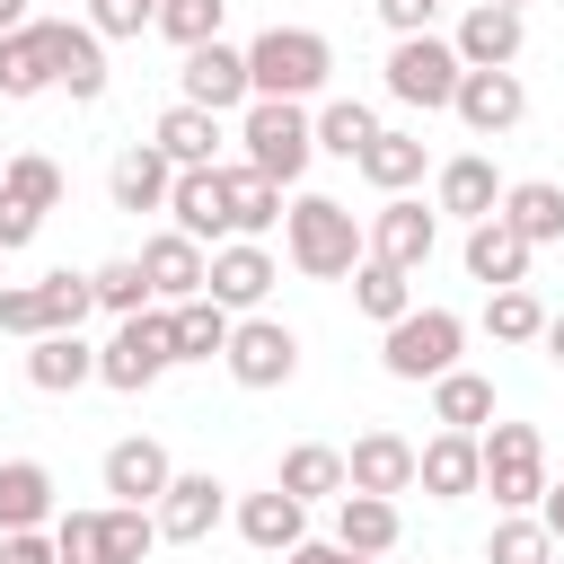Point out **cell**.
<instances>
[{"label":"cell","instance_id":"f6af8a7d","mask_svg":"<svg viewBox=\"0 0 564 564\" xmlns=\"http://www.w3.org/2000/svg\"><path fill=\"white\" fill-rule=\"evenodd\" d=\"M159 9H167V0H88V26H97V44H115V35L159 26Z\"/></svg>","mask_w":564,"mask_h":564},{"label":"cell","instance_id":"db71d44e","mask_svg":"<svg viewBox=\"0 0 564 564\" xmlns=\"http://www.w3.org/2000/svg\"><path fill=\"white\" fill-rule=\"evenodd\" d=\"M538 344H546V361L564 370V308H546V335H538Z\"/></svg>","mask_w":564,"mask_h":564},{"label":"cell","instance_id":"7402d4cb","mask_svg":"<svg viewBox=\"0 0 564 564\" xmlns=\"http://www.w3.org/2000/svg\"><path fill=\"white\" fill-rule=\"evenodd\" d=\"M150 150L167 159V167H220V115H203V106H167L159 115V132H150Z\"/></svg>","mask_w":564,"mask_h":564},{"label":"cell","instance_id":"74e56055","mask_svg":"<svg viewBox=\"0 0 564 564\" xmlns=\"http://www.w3.org/2000/svg\"><path fill=\"white\" fill-rule=\"evenodd\" d=\"M53 88V62H44V26L26 18L18 35H0V97H44Z\"/></svg>","mask_w":564,"mask_h":564},{"label":"cell","instance_id":"cb8c5ba5","mask_svg":"<svg viewBox=\"0 0 564 564\" xmlns=\"http://www.w3.org/2000/svg\"><path fill=\"white\" fill-rule=\"evenodd\" d=\"M529 238L520 229H502V220H476L467 229V282H485V291H511V282H529Z\"/></svg>","mask_w":564,"mask_h":564},{"label":"cell","instance_id":"f907efd6","mask_svg":"<svg viewBox=\"0 0 564 564\" xmlns=\"http://www.w3.org/2000/svg\"><path fill=\"white\" fill-rule=\"evenodd\" d=\"M379 18H388L397 35H432V18H441V0H379Z\"/></svg>","mask_w":564,"mask_h":564},{"label":"cell","instance_id":"9f6ffc18","mask_svg":"<svg viewBox=\"0 0 564 564\" xmlns=\"http://www.w3.org/2000/svg\"><path fill=\"white\" fill-rule=\"evenodd\" d=\"M494 9H529V0H494Z\"/></svg>","mask_w":564,"mask_h":564},{"label":"cell","instance_id":"83f0119b","mask_svg":"<svg viewBox=\"0 0 564 564\" xmlns=\"http://www.w3.org/2000/svg\"><path fill=\"white\" fill-rule=\"evenodd\" d=\"M53 520V467L44 458H0V538Z\"/></svg>","mask_w":564,"mask_h":564},{"label":"cell","instance_id":"4dcf8cb0","mask_svg":"<svg viewBox=\"0 0 564 564\" xmlns=\"http://www.w3.org/2000/svg\"><path fill=\"white\" fill-rule=\"evenodd\" d=\"M229 326H238L229 308L176 300V308H167V352H176V361H220V352H229Z\"/></svg>","mask_w":564,"mask_h":564},{"label":"cell","instance_id":"1f68e13d","mask_svg":"<svg viewBox=\"0 0 564 564\" xmlns=\"http://www.w3.org/2000/svg\"><path fill=\"white\" fill-rule=\"evenodd\" d=\"M432 423L441 432H485L494 423V379L485 370H441L432 379Z\"/></svg>","mask_w":564,"mask_h":564},{"label":"cell","instance_id":"d6a6232c","mask_svg":"<svg viewBox=\"0 0 564 564\" xmlns=\"http://www.w3.org/2000/svg\"><path fill=\"white\" fill-rule=\"evenodd\" d=\"M291 502H335L344 494V449H326V441H300V449H282V476H273Z\"/></svg>","mask_w":564,"mask_h":564},{"label":"cell","instance_id":"f1b7e54d","mask_svg":"<svg viewBox=\"0 0 564 564\" xmlns=\"http://www.w3.org/2000/svg\"><path fill=\"white\" fill-rule=\"evenodd\" d=\"M167 185H176V167H167L150 141H141V150H123V159H115V176H106L115 212H132V220H141V212H167Z\"/></svg>","mask_w":564,"mask_h":564},{"label":"cell","instance_id":"816d5d0a","mask_svg":"<svg viewBox=\"0 0 564 564\" xmlns=\"http://www.w3.org/2000/svg\"><path fill=\"white\" fill-rule=\"evenodd\" d=\"M282 564H370V555H344L335 538H300V546H291Z\"/></svg>","mask_w":564,"mask_h":564},{"label":"cell","instance_id":"8fae6325","mask_svg":"<svg viewBox=\"0 0 564 564\" xmlns=\"http://www.w3.org/2000/svg\"><path fill=\"white\" fill-rule=\"evenodd\" d=\"M370 256L379 264H397V273H414V264H432V247H441V212H423L414 194H388L379 212H370Z\"/></svg>","mask_w":564,"mask_h":564},{"label":"cell","instance_id":"277c9868","mask_svg":"<svg viewBox=\"0 0 564 564\" xmlns=\"http://www.w3.org/2000/svg\"><path fill=\"white\" fill-rule=\"evenodd\" d=\"M476 458H485L476 494H494L502 511H529L546 494V432L538 423H485L476 432Z\"/></svg>","mask_w":564,"mask_h":564},{"label":"cell","instance_id":"836d02e7","mask_svg":"<svg viewBox=\"0 0 564 564\" xmlns=\"http://www.w3.org/2000/svg\"><path fill=\"white\" fill-rule=\"evenodd\" d=\"M88 308H97V291H88V273H35V326L44 335H79L88 326Z\"/></svg>","mask_w":564,"mask_h":564},{"label":"cell","instance_id":"30bf717a","mask_svg":"<svg viewBox=\"0 0 564 564\" xmlns=\"http://www.w3.org/2000/svg\"><path fill=\"white\" fill-rule=\"evenodd\" d=\"M35 26H44L53 88H70L79 106H97V97H106V44H97V26H88V18H35Z\"/></svg>","mask_w":564,"mask_h":564},{"label":"cell","instance_id":"d4e9b609","mask_svg":"<svg viewBox=\"0 0 564 564\" xmlns=\"http://www.w3.org/2000/svg\"><path fill=\"white\" fill-rule=\"evenodd\" d=\"M238 538H247V546H264V555H291V546L308 538V502H291L282 485H264V494H247V502H238Z\"/></svg>","mask_w":564,"mask_h":564},{"label":"cell","instance_id":"5bb4252c","mask_svg":"<svg viewBox=\"0 0 564 564\" xmlns=\"http://www.w3.org/2000/svg\"><path fill=\"white\" fill-rule=\"evenodd\" d=\"M167 220H176L194 247H229V176H220V167H176Z\"/></svg>","mask_w":564,"mask_h":564},{"label":"cell","instance_id":"3957f363","mask_svg":"<svg viewBox=\"0 0 564 564\" xmlns=\"http://www.w3.org/2000/svg\"><path fill=\"white\" fill-rule=\"evenodd\" d=\"M238 141H247V167L273 176V185H300L308 159H317V123H308V106H282V97H247Z\"/></svg>","mask_w":564,"mask_h":564},{"label":"cell","instance_id":"11a10c76","mask_svg":"<svg viewBox=\"0 0 564 564\" xmlns=\"http://www.w3.org/2000/svg\"><path fill=\"white\" fill-rule=\"evenodd\" d=\"M26 26V0H0V35H18Z\"/></svg>","mask_w":564,"mask_h":564},{"label":"cell","instance_id":"b9f144b4","mask_svg":"<svg viewBox=\"0 0 564 564\" xmlns=\"http://www.w3.org/2000/svg\"><path fill=\"white\" fill-rule=\"evenodd\" d=\"M485 564H555V538H546L529 511H502L494 538H485Z\"/></svg>","mask_w":564,"mask_h":564},{"label":"cell","instance_id":"681fc988","mask_svg":"<svg viewBox=\"0 0 564 564\" xmlns=\"http://www.w3.org/2000/svg\"><path fill=\"white\" fill-rule=\"evenodd\" d=\"M0 564H62L53 555V529H9L0 538Z\"/></svg>","mask_w":564,"mask_h":564},{"label":"cell","instance_id":"d6986e66","mask_svg":"<svg viewBox=\"0 0 564 564\" xmlns=\"http://www.w3.org/2000/svg\"><path fill=\"white\" fill-rule=\"evenodd\" d=\"M203 273H212V256H203L185 229H159V238L141 247V282H150V300H159V308L203 300Z\"/></svg>","mask_w":564,"mask_h":564},{"label":"cell","instance_id":"7c38bea8","mask_svg":"<svg viewBox=\"0 0 564 564\" xmlns=\"http://www.w3.org/2000/svg\"><path fill=\"white\" fill-rule=\"evenodd\" d=\"M273 282H282V273H273V256H264L256 238H229V247H212V273H203V300H212V308H229V317H256Z\"/></svg>","mask_w":564,"mask_h":564},{"label":"cell","instance_id":"44dd1931","mask_svg":"<svg viewBox=\"0 0 564 564\" xmlns=\"http://www.w3.org/2000/svg\"><path fill=\"white\" fill-rule=\"evenodd\" d=\"M476 476H485V458H476V432H432V441L414 449V485H423L432 502H458V494H476Z\"/></svg>","mask_w":564,"mask_h":564},{"label":"cell","instance_id":"8992f818","mask_svg":"<svg viewBox=\"0 0 564 564\" xmlns=\"http://www.w3.org/2000/svg\"><path fill=\"white\" fill-rule=\"evenodd\" d=\"M167 308H141V317H115V335L97 344V379L106 388H123V397H141V388H159L167 379Z\"/></svg>","mask_w":564,"mask_h":564},{"label":"cell","instance_id":"4fadbf2b","mask_svg":"<svg viewBox=\"0 0 564 564\" xmlns=\"http://www.w3.org/2000/svg\"><path fill=\"white\" fill-rule=\"evenodd\" d=\"M449 115H458L476 141H502V132L529 115V88H520V70H458V97H449Z\"/></svg>","mask_w":564,"mask_h":564},{"label":"cell","instance_id":"e0dca14e","mask_svg":"<svg viewBox=\"0 0 564 564\" xmlns=\"http://www.w3.org/2000/svg\"><path fill=\"white\" fill-rule=\"evenodd\" d=\"M432 212H449V220H494L502 212V176H494V159L485 150H458V159H441V176H432Z\"/></svg>","mask_w":564,"mask_h":564},{"label":"cell","instance_id":"9c48e42d","mask_svg":"<svg viewBox=\"0 0 564 564\" xmlns=\"http://www.w3.org/2000/svg\"><path fill=\"white\" fill-rule=\"evenodd\" d=\"M220 511H229V485H220L212 467H176V476H167V494L150 502V520H159V538H167V546H203V538L220 529Z\"/></svg>","mask_w":564,"mask_h":564},{"label":"cell","instance_id":"e575fe53","mask_svg":"<svg viewBox=\"0 0 564 564\" xmlns=\"http://www.w3.org/2000/svg\"><path fill=\"white\" fill-rule=\"evenodd\" d=\"M220 176H229V238H264L282 220V185L256 167H220Z\"/></svg>","mask_w":564,"mask_h":564},{"label":"cell","instance_id":"c3c4849f","mask_svg":"<svg viewBox=\"0 0 564 564\" xmlns=\"http://www.w3.org/2000/svg\"><path fill=\"white\" fill-rule=\"evenodd\" d=\"M35 229H44V220H35V212H26L18 194H0V256H18V247H35Z\"/></svg>","mask_w":564,"mask_h":564},{"label":"cell","instance_id":"2e32d148","mask_svg":"<svg viewBox=\"0 0 564 564\" xmlns=\"http://www.w3.org/2000/svg\"><path fill=\"white\" fill-rule=\"evenodd\" d=\"M247 44H194L185 53V106H203V115H247Z\"/></svg>","mask_w":564,"mask_h":564},{"label":"cell","instance_id":"ba28073f","mask_svg":"<svg viewBox=\"0 0 564 564\" xmlns=\"http://www.w3.org/2000/svg\"><path fill=\"white\" fill-rule=\"evenodd\" d=\"M220 361H229L238 388H291V370H300V335H291L282 317L256 308V317L229 326V352H220Z\"/></svg>","mask_w":564,"mask_h":564},{"label":"cell","instance_id":"60d3db41","mask_svg":"<svg viewBox=\"0 0 564 564\" xmlns=\"http://www.w3.org/2000/svg\"><path fill=\"white\" fill-rule=\"evenodd\" d=\"M0 194H18V203L44 220V212H62V167H53L44 150H18V159L0 167Z\"/></svg>","mask_w":564,"mask_h":564},{"label":"cell","instance_id":"ab89813d","mask_svg":"<svg viewBox=\"0 0 564 564\" xmlns=\"http://www.w3.org/2000/svg\"><path fill=\"white\" fill-rule=\"evenodd\" d=\"M485 335H494V344H538V335H546V300H538L529 282L485 291Z\"/></svg>","mask_w":564,"mask_h":564},{"label":"cell","instance_id":"8d00e7d4","mask_svg":"<svg viewBox=\"0 0 564 564\" xmlns=\"http://www.w3.org/2000/svg\"><path fill=\"white\" fill-rule=\"evenodd\" d=\"M150 546H159V520L150 511H132V502H106L97 511V564H150Z\"/></svg>","mask_w":564,"mask_h":564},{"label":"cell","instance_id":"5b68a950","mask_svg":"<svg viewBox=\"0 0 564 564\" xmlns=\"http://www.w3.org/2000/svg\"><path fill=\"white\" fill-rule=\"evenodd\" d=\"M458 344H467V317L458 308H405L379 335V370L388 379H441V370H458Z\"/></svg>","mask_w":564,"mask_h":564},{"label":"cell","instance_id":"7bdbcfd3","mask_svg":"<svg viewBox=\"0 0 564 564\" xmlns=\"http://www.w3.org/2000/svg\"><path fill=\"white\" fill-rule=\"evenodd\" d=\"M220 18H229V0H167L159 9V35L176 53H194V44H220Z\"/></svg>","mask_w":564,"mask_h":564},{"label":"cell","instance_id":"d590c367","mask_svg":"<svg viewBox=\"0 0 564 564\" xmlns=\"http://www.w3.org/2000/svg\"><path fill=\"white\" fill-rule=\"evenodd\" d=\"M352 308H361V317H379V326H397V317L414 308V273H397V264L361 256V264H352Z\"/></svg>","mask_w":564,"mask_h":564},{"label":"cell","instance_id":"484cf974","mask_svg":"<svg viewBox=\"0 0 564 564\" xmlns=\"http://www.w3.org/2000/svg\"><path fill=\"white\" fill-rule=\"evenodd\" d=\"M26 379H35L44 397H70V388L97 379V344H88V335H35V344H26Z\"/></svg>","mask_w":564,"mask_h":564},{"label":"cell","instance_id":"6da1fadb","mask_svg":"<svg viewBox=\"0 0 564 564\" xmlns=\"http://www.w3.org/2000/svg\"><path fill=\"white\" fill-rule=\"evenodd\" d=\"M282 247H291V264H300L308 282H352V264L370 256L361 220H352L335 194H300V203L282 212Z\"/></svg>","mask_w":564,"mask_h":564},{"label":"cell","instance_id":"bcb514c9","mask_svg":"<svg viewBox=\"0 0 564 564\" xmlns=\"http://www.w3.org/2000/svg\"><path fill=\"white\" fill-rule=\"evenodd\" d=\"M53 555L62 564H97V511H53Z\"/></svg>","mask_w":564,"mask_h":564},{"label":"cell","instance_id":"52a82bcc","mask_svg":"<svg viewBox=\"0 0 564 564\" xmlns=\"http://www.w3.org/2000/svg\"><path fill=\"white\" fill-rule=\"evenodd\" d=\"M458 53L441 44V35H397L388 44V97L397 106H414V115H441L449 97H458Z\"/></svg>","mask_w":564,"mask_h":564},{"label":"cell","instance_id":"7dc6e473","mask_svg":"<svg viewBox=\"0 0 564 564\" xmlns=\"http://www.w3.org/2000/svg\"><path fill=\"white\" fill-rule=\"evenodd\" d=\"M0 335H26V344L44 335V326H35V282H9V291H0Z\"/></svg>","mask_w":564,"mask_h":564},{"label":"cell","instance_id":"ee69618b","mask_svg":"<svg viewBox=\"0 0 564 564\" xmlns=\"http://www.w3.org/2000/svg\"><path fill=\"white\" fill-rule=\"evenodd\" d=\"M88 291H97V308H115V317H141V308H150L141 256H115V264H97V273H88Z\"/></svg>","mask_w":564,"mask_h":564},{"label":"cell","instance_id":"7a4b0ae2","mask_svg":"<svg viewBox=\"0 0 564 564\" xmlns=\"http://www.w3.org/2000/svg\"><path fill=\"white\" fill-rule=\"evenodd\" d=\"M326 70H335V44H326L317 26H264V35L247 44V88H256V97H282V106L317 97Z\"/></svg>","mask_w":564,"mask_h":564},{"label":"cell","instance_id":"ffe728a7","mask_svg":"<svg viewBox=\"0 0 564 564\" xmlns=\"http://www.w3.org/2000/svg\"><path fill=\"white\" fill-rule=\"evenodd\" d=\"M97 476H106V494H115V502H132V511H150V502L167 494V476H176V458H167V449H159L150 432H132V441H115V449H106V467H97Z\"/></svg>","mask_w":564,"mask_h":564},{"label":"cell","instance_id":"9a60e30c","mask_svg":"<svg viewBox=\"0 0 564 564\" xmlns=\"http://www.w3.org/2000/svg\"><path fill=\"white\" fill-rule=\"evenodd\" d=\"M344 494H379V502L414 494V441L405 432H361L344 449Z\"/></svg>","mask_w":564,"mask_h":564},{"label":"cell","instance_id":"ac0fdd59","mask_svg":"<svg viewBox=\"0 0 564 564\" xmlns=\"http://www.w3.org/2000/svg\"><path fill=\"white\" fill-rule=\"evenodd\" d=\"M520 44H529L520 9H494V0H476V9L458 18V35H449V53H458L467 70H511V62H520Z\"/></svg>","mask_w":564,"mask_h":564},{"label":"cell","instance_id":"4316f807","mask_svg":"<svg viewBox=\"0 0 564 564\" xmlns=\"http://www.w3.org/2000/svg\"><path fill=\"white\" fill-rule=\"evenodd\" d=\"M502 229H520L529 247H555L564 238V185H546V176H520V185H502V212H494Z\"/></svg>","mask_w":564,"mask_h":564},{"label":"cell","instance_id":"f35d334b","mask_svg":"<svg viewBox=\"0 0 564 564\" xmlns=\"http://www.w3.org/2000/svg\"><path fill=\"white\" fill-rule=\"evenodd\" d=\"M308 123H317V150H326V159H361V150H370V132H379V115H370L361 97H326Z\"/></svg>","mask_w":564,"mask_h":564},{"label":"cell","instance_id":"f546056e","mask_svg":"<svg viewBox=\"0 0 564 564\" xmlns=\"http://www.w3.org/2000/svg\"><path fill=\"white\" fill-rule=\"evenodd\" d=\"M397 502H379V494H335V546L344 555H388L397 546Z\"/></svg>","mask_w":564,"mask_h":564},{"label":"cell","instance_id":"f5cc1de1","mask_svg":"<svg viewBox=\"0 0 564 564\" xmlns=\"http://www.w3.org/2000/svg\"><path fill=\"white\" fill-rule=\"evenodd\" d=\"M538 529H546V538H555V555H564V485H546V494H538Z\"/></svg>","mask_w":564,"mask_h":564},{"label":"cell","instance_id":"603a6c76","mask_svg":"<svg viewBox=\"0 0 564 564\" xmlns=\"http://www.w3.org/2000/svg\"><path fill=\"white\" fill-rule=\"evenodd\" d=\"M352 167H361L379 194H414V185H423V167H432V150H423V132H397V123H379V132H370V150H361Z\"/></svg>","mask_w":564,"mask_h":564}]
</instances>
